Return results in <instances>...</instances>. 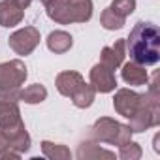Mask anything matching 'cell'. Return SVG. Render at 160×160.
I'll list each match as a JSON object with an SVG mask.
<instances>
[{
  "label": "cell",
  "mask_w": 160,
  "mask_h": 160,
  "mask_svg": "<svg viewBox=\"0 0 160 160\" xmlns=\"http://www.w3.org/2000/svg\"><path fill=\"white\" fill-rule=\"evenodd\" d=\"M124 47L134 62L141 66H154L160 60V30L154 23L138 21L124 40Z\"/></svg>",
  "instance_id": "6da1fadb"
},
{
  "label": "cell",
  "mask_w": 160,
  "mask_h": 160,
  "mask_svg": "<svg viewBox=\"0 0 160 160\" xmlns=\"http://www.w3.org/2000/svg\"><path fill=\"white\" fill-rule=\"evenodd\" d=\"M128 128L134 132H145L160 124V91H158V73L152 75L149 91L145 92V102L136 115L128 119Z\"/></svg>",
  "instance_id": "7a4b0ae2"
},
{
  "label": "cell",
  "mask_w": 160,
  "mask_h": 160,
  "mask_svg": "<svg viewBox=\"0 0 160 160\" xmlns=\"http://www.w3.org/2000/svg\"><path fill=\"white\" fill-rule=\"evenodd\" d=\"M45 12L58 25L87 23L92 17V0H53Z\"/></svg>",
  "instance_id": "3957f363"
},
{
  "label": "cell",
  "mask_w": 160,
  "mask_h": 160,
  "mask_svg": "<svg viewBox=\"0 0 160 160\" xmlns=\"http://www.w3.org/2000/svg\"><path fill=\"white\" fill-rule=\"evenodd\" d=\"M89 138L98 143H109V145H124L132 138V130L128 124H122L115 119L109 117H100L91 128H89Z\"/></svg>",
  "instance_id": "277c9868"
},
{
  "label": "cell",
  "mask_w": 160,
  "mask_h": 160,
  "mask_svg": "<svg viewBox=\"0 0 160 160\" xmlns=\"http://www.w3.org/2000/svg\"><path fill=\"white\" fill-rule=\"evenodd\" d=\"M27 75H28L27 66L19 58L8 60V62H0V91L21 89Z\"/></svg>",
  "instance_id": "5b68a950"
},
{
  "label": "cell",
  "mask_w": 160,
  "mask_h": 160,
  "mask_svg": "<svg viewBox=\"0 0 160 160\" xmlns=\"http://www.w3.org/2000/svg\"><path fill=\"white\" fill-rule=\"evenodd\" d=\"M40 30L36 27H25L15 30L8 38V45L17 53V55H30L38 45H40Z\"/></svg>",
  "instance_id": "8992f818"
},
{
  "label": "cell",
  "mask_w": 160,
  "mask_h": 160,
  "mask_svg": "<svg viewBox=\"0 0 160 160\" xmlns=\"http://www.w3.org/2000/svg\"><path fill=\"white\" fill-rule=\"evenodd\" d=\"M143 102H145V94H139L130 89H119L113 98V108L119 115H122L124 119H130L132 115L138 113Z\"/></svg>",
  "instance_id": "52a82bcc"
},
{
  "label": "cell",
  "mask_w": 160,
  "mask_h": 160,
  "mask_svg": "<svg viewBox=\"0 0 160 160\" xmlns=\"http://www.w3.org/2000/svg\"><path fill=\"white\" fill-rule=\"evenodd\" d=\"M91 85L94 87L96 92H102V94L115 91L117 89V79H115L113 70H109L108 66H104L100 62L96 66H92V70H91Z\"/></svg>",
  "instance_id": "ba28073f"
},
{
  "label": "cell",
  "mask_w": 160,
  "mask_h": 160,
  "mask_svg": "<svg viewBox=\"0 0 160 160\" xmlns=\"http://www.w3.org/2000/svg\"><path fill=\"white\" fill-rule=\"evenodd\" d=\"M21 126L25 124H23L17 102L0 100V130H15Z\"/></svg>",
  "instance_id": "9c48e42d"
},
{
  "label": "cell",
  "mask_w": 160,
  "mask_h": 160,
  "mask_svg": "<svg viewBox=\"0 0 160 160\" xmlns=\"http://www.w3.org/2000/svg\"><path fill=\"white\" fill-rule=\"evenodd\" d=\"M25 17V8L17 0H2L0 2V27L12 28L17 27Z\"/></svg>",
  "instance_id": "30bf717a"
},
{
  "label": "cell",
  "mask_w": 160,
  "mask_h": 160,
  "mask_svg": "<svg viewBox=\"0 0 160 160\" xmlns=\"http://www.w3.org/2000/svg\"><path fill=\"white\" fill-rule=\"evenodd\" d=\"M83 75L79 72H73V70H66V72H60L55 79V85H57V91L62 94V96H72L79 87L83 85Z\"/></svg>",
  "instance_id": "8fae6325"
},
{
  "label": "cell",
  "mask_w": 160,
  "mask_h": 160,
  "mask_svg": "<svg viewBox=\"0 0 160 160\" xmlns=\"http://www.w3.org/2000/svg\"><path fill=\"white\" fill-rule=\"evenodd\" d=\"M121 75L124 79V83H128L132 87H141V85H147L149 83V73H147L145 66H141V64H138L134 60L122 64Z\"/></svg>",
  "instance_id": "7c38bea8"
},
{
  "label": "cell",
  "mask_w": 160,
  "mask_h": 160,
  "mask_svg": "<svg viewBox=\"0 0 160 160\" xmlns=\"http://www.w3.org/2000/svg\"><path fill=\"white\" fill-rule=\"evenodd\" d=\"M126 57V47H124V40H117L111 47H104L102 55H100V64L108 66L109 70H117L122 60Z\"/></svg>",
  "instance_id": "4fadbf2b"
},
{
  "label": "cell",
  "mask_w": 160,
  "mask_h": 160,
  "mask_svg": "<svg viewBox=\"0 0 160 160\" xmlns=\"http://www.w3.org/2000/svg\"><path fill=\"white\" fill-rule=\"evenodd\" d=\"M45 42H47L49 51H53L55 55H62V53L70 51L72 45H73V38H72L70 32H66V30H53V32L47 36Z\"/></svg>",
  "instance_id": "5bb4252c"
},
{
  "label": "cell",
  "mask_w": 160,
  "mask_h": 160,
  "mask_svg": "<svg viewBox=\"0 0 160 160\" xmlns=\"http://www.w3.org/2000/svg\"><path fill=\"white\" fill-rule=\"evenodd\" d=\"M75 156L79 160H92V158H115V152L111 151H106L102 149L100 145L92 143V141H83L81 145H79Z\"/></svg>",
  "instance_id": "9a60e30c"
},
{
  "label": "cell",
  "mask_w": 160,
  "mask_h": 160,
  "mask_svg": "<svg viewBox=\"0 0 160 160\" xmlns=\"http://www.w3.org/2000/svg\"><path fill=\"white\" fill-rule=\"evenodd\" d=\"M72 104L75 106V108H79V109H85V108H91L92 104H94V98H96V91H94V87L92 85H89V83H85L83 81V85L79 87L72 96Z\"/></svg>",
  "instance_id": "2e32d148"
},
{
  "label": "cell",
  "mask_w": 160,
  "mask_h": 160,
  "mask_svg": "<svg viewBox=\"0 0 160 160\" xmlns=\"http://www.w3.org/2000/svg\"><path fill=\"white\" fill-rule=\"evenodd\" d=\"M45 98H47V89L40 83L28 85L19 92V102H25V104H42Z\"/></svg>",
  "instance_id": "e0dca14e"
},
{
  "label": "cell",
  "mask_w": 160,
  "mask_h": 160,
  "mask_svg": "<svg viewBox=\"0 0 160 160\" xmlns=\"http://www.w3.org/2000/svg\"><path fill=\"white\" fill-rule=\"evenodd\" d=\"M42 151L47 158L51 160H70L72 158V152L66 145H60V143H51V141H42Z\"/></svg>",
  "instance_id": "ac0fdd59"
},
{
  "label": "cell",
  "mask_w": 160,
  "mask_h": 160,
  "mask_svg": "<svg viewBox=\"0 0 160 160\" xmlns=\"http://www.w3.org/2000/svg\"><path fill=\"white\" fill-rule=\"evenodd\" d=\"M100 23H102V27H104L106 30H121V28L124 27L126 19L121 17V15H117L111 8H106V10L102 12V15H100Z\"/></svg>",
  "instance_id": "d6986e66"
},
{
  "label": "cell",
  "mask_w": 160,
  "mask_h": 160,
  "mask_svg": "<svg viewBox=\"0 0 160 160\" xmlns=\"http://www.w3.org/2000/svg\"><path fill=\"white\" fill-rule=\"evenodd\" d=\"M141 154H143L141 147L134 141H126L124 145L119 147V158H122V160H138V158H141Z\"/></svg>",
  "instance_id": "ffe728a7"
},
{
  "label": "cell",
  "mask_w": 160,
  "mask_h": 160,
  "mask_svg": "<svg viewBox=\"0 0 160 160\" xmlns=\"http://www.w3.org/2000/svg\"><path fill=\"white\" fill-rule=\"evenodd\" d=\"M109 8H111L117 15H121V17L126 19V17L132 15L134 10H136V0H113Z\"/></svg>",
  "instance_id": "44dd1931"
},
{
  "label": "cell",
  "mask_w": 160,
  "mask_h": 160,
  "mask_svg": "<svg viewBox=\"0 0 160 160\" xmlns=\"http://www.w3.org/2000/svg\"><path fill=\"white\" fill-rule=\"evenodd\" d=\"M8 151H15L13 147H12V143H10V138L2 132V130H0V156H2V154H6Z\"/></svg>",
  "instance_id": "7402d4cb"
},
{
  "label": "cell",
  "mask_w": 160,
  "mask_h": 160,
  "mask_svg": "<svg viewBox=\"0 0 160 160\" xmlns=\"http://www.w3.org/2000/svg\"><path fill=\"white\" fill-rule=\"evenodd\" d=\"M17 2H19V4L23 6V8H28V6L32 4V0H17Z\"/></svg>",
  "instance_id": "603a6c76"
},
{
  "label": "cell",
  "mask_w": 160,
  "mask_h": 160,
  "mask_svg": "<svg viewBox=\"0 0 160 160\" xmlns=\"http://www.w3.org/2000/svg\"><path fill=\"white\" fill-rule=\"evenodd\" d=\"M154 151L160 152V147H158V136H154Z\"/></svg>",
  "instance_id": "cb8c5ba5"
},
{
  "label": "cell",
  "mask_w": 160,
  "mask_h": 160,
  "mask_svg": "<svg viewBox=\"0 0 160 160\" xmlns=\"http://www.w3.org/2000/svg\"><path fill=\"white\" fill-rule=\"evenodd\" d=\"M51 2H53V0H42V4H43V6H47V4H51Z\"/></svg>",
  "instance_id": "d4e9b609"
}]
</instances>
